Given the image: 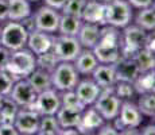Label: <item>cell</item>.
<instances>
[{
	"instance_id": "6",
	"label": "cell",
	"mask_w": 155,
	"mask_h": 135,
	"mask_svg": "<svg viewBox=\"0 0 155 135\" xmlns=\"http://www.w3.org/2000/svg\"><path fill=\"white\" fill-rule=\"evenodd\" d=\"M50 76H51V88L58 92L74 89L80 80V74L74 68L73 62L68 61H59Z\"/></svg>"
},
{
	"instance_id": "42",
	"label": "cell",
	"mask_w": 155,
	"mask_h": 135,
	"mask_svg": "<svg viewBox=\"0 0 155 135\" xmlns=\"http://www.w3.org/2000/svg\"><path fill=\"white\" fill-rule=\"evenodd\" d=\"M20 23L25 26V29L27 30L28 32H31V31H34L35 30V22H34V18H32V14L30 15V16L25 18L23 20H20Z\"/></svg>"
},
{
	"instance_id": "19",
	"label": "cell",
	"mask_w": 155,
	"mask_h": 135,
	"mask_svg": "<svg viewBox=\"0 0 155 135\" xmlns=\"http://www.w3.org/2000/svg\"><path fill=\"white\" fill-rule=\"evenodd\" d=\"M100 32L101 26L94 25V23L82 22L76 37L82 49H93V46L97 43L100 38Z\"/></svg>"
},
{
	"instance_id": "15",
	"label": "cell",
	"mask_w": 155,
	"mask_h": 135,
	"mask_svg": "<svg viewBox=\"0 0 155 135\" xmlns=\"http://www.w3.org/2000/svg\"><path fill=\"white\" fill-rule=\"evenodd\" d=\"M74 92H76L78 100L81 101L85 107H88V106H93L96 99L99 97L101 88L92 80V77L88 79V76H85V79L78 80L76 88H74Z\"/></svg>"
},
{
	"instance_id": "1",
	"label": "cell",
	"mask_w": 155,
	"mask_h": 135,
	"mask_svg": "<svg viewBox=\"0 0 155 135\" xmlns=\"http://www.w3.org/2000/svg\"><path fill=\"white\" fill-rule=\"evenodd\" d=\"M120 29L108 25L101 26L100 38L92 49L100 64H115L120 58Z\"/></svg>"
},
{
	"instance_id": "2",
	"label": "cell",
	"mask_w": 155,
	"mask_h": 135,
	"mask_svg": "<svg viewBox=\"0 0 155 135\" xmlns=\"http://www.w3.org/2000/svg\"><path fill=\"white\" fill-rule=\"evenodd\" d=\"M3 69L12 77L14 81L27 79L37 69V56L27 47L11 52L10 58Z\"/></svg>"
},
{
	"instance_id": "14",
	"label": "cell",
	"mask_w": 155,
	"mask_h": 135,
	"mask_svg": "<svg viewBox=\"0 0 155 135\" xmlns=\"http://www.w3.org/2000/svg\"><path fill=\"white\" fill-rule=\"evenodd\" d=\"M104 122L105 120L97 112L96 108L93 106H88L82 110L81 118H80V122L76 128L78 131V134H92L96 133Z\"/></svg>"
},
{
	"instance_id": "29",
	"label": "cell",
	"mask_w": 155,
	"mask_h": 135,
	"mask_svg": "<svg viewBox=\"0 0 155 135\" xmlns=\"http://www.w3.org/2000/svg\"><path fill=\"white\" fill-rule=\"evenodd\" d=\"M135 104L143 116L154 119V116H155V95H154V92L138 95V100H136Z\"/></svg>"
},
{
	"instance_id": "34",
	"label": "cell",
	"mask_w": 155,
	"mask_h": 135,
	"mask_svg": "<svg viewBox=\"0 0 155 135\" xmlns=\"http://www.w3.org/2000/svg\"><path fill=\"white\" fill-rule=\"evenodd\" d=\"M86 0H68L65 3V5L61 8L59 12L65 14V15H71V16H77L81 18L82 10L85 7Z\"/></svg>"
},
{
	"instance_id": "30",
	"label": "cell",
	"mask_w": 155,
	"mask_h": 135,
	"mask_svg": "<svg viewBox=\"0 0 155 135\" xmlns=\"http://www.w3.org/2000/svg\"><path fill=\"white\" fill-rule=\"evenodd\" d=\"M132 58H134V61L136 62V65H138L140 72L151 70V69H154V66H155L154 52L146 49V47H142L139 52H136Z\"/></svg>"
},
{
	"instance_id": "45",
	"label": "cell",
	"mask_w": 155,
	"mask_h": 135,
	"mask_svg": "<svg viewBox=\"0 0 155 135\" xmlns=\"http://www.w3.org/2000/svg\"><path fill=\"white\" fill-rule=\"evenodd\" d=\"M97 2L103 3V4H107V3H109V2H111V0H97Z\"/></svg>"
},
{
	"instance_id": "5",
	"label": "cell",
	"mask_w": 155,
	"mask_h": 135,
	"mask_svg": "<svg viewBox=\"0 0 155 135\" xmlns=\"http://www.w3.org/2000/svg\"><path fill=\"white\" fill-rule=\"evenodd\" d=\"M28 38V31L20 22L8 20L0 29V45L8 49L10 52H15L26 47Z\"/></svg>"
},
{
	"instance_id": "36",
	"label": "cell",
	"mask_w": 155,
	"mask_h": 135,
	"mask_svg": "<svg viewBox=\"0 0 155 135\" xmlns=\"http://www.w3.org/2000/svg\"><path fill=\"white\" fill-rule=\"evenodd\" d=\"M14 79L4 70V69H0V95L2 96H8L12 89L14 85Z\"/></svg>"
},
{
	"instance_id": "10",
	"label": "cell",
	"mask_w": 155,
	"mask_h": 135,
	"mask_svg": "<svg viewBox=\"0 0 155 135\" xmlns=\"http://www.w3.org/2000/svg\"><path fill=\"white\" fill-rule=\"evenodd\" d=\"M59 107H61L59 92L55 91L54 88H50L37 93L34 103L27 108L37 111L42 116V115H55V112L59 110Z\"/></svg>"
},
{
	"instance_id": "22",
	"label": "cell",
	"mask_w": 155,
	"mask_h": 135,
	"mask_svg": "<svg viewBox=\"0 0 155 135\" xmlns=\"http://www.w3.org/2000/svg\"><path fill=\"white\" fill-rule=\"evenodd\" d=\"M84 108H73V107H65L61 106L59 110L55 112V118L59 123L61 128L66 127H77L81 118V112Z\"/></svg>"
},
{
	"instance_id": "27",
	"label": "cell",
	"mask_w": 155,
	"mask_h": 135,
	"mask_svg": "<svg viewBox=\"0 0 155 135\" xmlns=\"http://www.w3.org/2000/svg\"><path fill=\"white\" fill-rule=\"evenodd\" d=\"M81 18L77 16H71V15H65L61 14L59 16V23H58V29L57 32L62 35H70V37H76L80 27H81Z\"/></svg>"
},
{
	"instance_id": "26",
	"label": "cell",
	"mask_w": 155,
	"mask_h": 135,
	"mask_svg": "<svg viewBox=\"0 0 155 135\" xmlns=\"http://www.w3.org/2000/svg\"><path fill=\"white\" fill-rule=\"evenodd\" d=\"M134 88L136 91V95L140 93H148L154 92L155 89V72L154 69L147 72H140L135 80L132 81Z\"/></svg>"
},
{
	"instance_id": "39",
	"label": "cell",
	"mask_w": 155,
	"mask_h": 135,
	"mask_svg": "<svg viewBox=\"0 0 155 135\" xmlns=\"http://www.w3.org/2000/svg\"><path fill=\"white\" fill-rule=\"evenodd\" d=\"M0 135H19L12 123H0Z\"/></svg>"
},
{
	"instance_id": "7",
	"label": "cell",
	"mask_w": 155,
	"mask_h": 135,
	"mask_svg": "<svg viewBox=\"0 0 155 135\" xmlns=\"http://www.w3.org/2000/svg\"><path fill=\"white\" fill-rule=\"evenodd\" d=\"M144 116L138 110L134 100H126L121 101L119 115L112 120L115 128L121 134L126 128H139L142 126Z\"/></svg>"
},
{
	"instance_id": "46",
	"label": "cell",
	"mask_w": 155,
	"mask_h": 135,
	"mask_svg": "<svg viewBox=\"0 0 155 135\" xmlns=\"http://www.w3.org/2000/svg\"><path fill=\"white\" fill-rule=\"evenodd\" d=\"M3 97H4V96H2V95H0V104H2V100H3Z\"/></svg>"
},
{
	"instance_id": "18",
	"label": "cell",
	"mask_w": 155,
	"mask_h": 135,
	"mask_svg": "<svg viewBox=\"0 0 155 135\" xmlns=\"http://www.w3.org/2000/svg\"><path fill=\"white\" fill-rule=\"evenodd\" d=\"M113 66H115L116 72V80L132 83L138 77V74L140 73L136 62L134 61V58H130V57H120L113 64Z\"/></svg>"
},
{
	"instance_id": "47",
	"label": "cell",
	"mask_w": 155,
	"mask_h": 135,
	"mask_svg": "<svg viewBox=\"0 0 155 135\" xmlns=\"http://www.w3.org/2000/svg\"><path fill=\"white\" fill-rule=\"evenodd\" d=\"M30 2H31V3H32V2H34V3H35V2H39V0H30Z\"/></svg>"
},
{
	"instance_id": "41",
	"label": "cell",
	"mask_w": 155,
	"mask_h": 135,
	"mask_svg": "<svg viewBox=\"0 0 155 135\" xmlns=\"http://www.w3.org/2000/svg\"><path fill=\"white\" fill-rule=\"evenodd\" d=\"M11 52L8 49H5L3 45H0V69L4 68V65L7 64L8 58H10Z\"/></svg>"
},
{
	"instance_id": "44",
	"label": "cell",
	"mask_w": 155,
	"mask_h": 135,
	"mask_svg": "<svg viewBox=\"0 0 155 135\" xmlns=\"http://www.w3.org/2000/svg\"><path fill=\"white\" fill-rule=\"evenodd\" d=\"M155 133V126L154 124H148V126H144V127L140 128L139 134H143V135H154Z\"/></svg>"
},
{
	"instance_id": "20",
	"label": "cell",
	"mask_w": 155,
	"mask_h": 135,
	"mask_svg": "<svg viewBox=\"0 0 155 135\" xmlns=\"http://www.w3.org/2000/svg\"><path fill=\"white\" fill-rule=\"evenodd\" d=\"M104 14H105V4L97 2V0H86L85 7L81 14V20L88 23H94V25L99 26H104L105 25Z\"/></svg>"
},
{
	"instance_id": "24",
	"label": "cell",
	"mask_w": 155,
	"mask_h": 135,
	"mask_svg": "<svg viewBox=\"0 0 155 135\" xmlns=\"http://www.w3.org/2000/svg\"><path fill=\"white\" fill-rule=\"evenodd\" d=\"M138 12L134 14L132 23L136 26H139L147 32H153L155 30V10L154 5L151 7H146L136 10Z\"/></svg>"
},
{
	"instance_id": "9",
	"label": "cell",
	"mask_w": 155,
	"mask_h": 135,
	"mask_svg": "<svg viewBox=\"0 0 155 135\" xmlns=\"http://www.w3.org/2000/svg\"><path fill=\"white\" fill-rule=\"evenodd\" d=\"M121 100L115 95L112 88L101 89L99 97L93 103V107L97 110V112L103 116L105 122H112L119 115Z\"/></svg>"
},
{
	"instance_id": "40",
	"label": "cell",
	"mask_w": 155,
	"mask_h": 135,
	"mask_svg": "<svg viewBox=\"0 0 155 135\" xmlns=\"http://www.w3.org/2000/svg\"><path fill=\"white\" fill-rule=\"evenodd\" d=\"M8 19V0H0V22Z\"/></svg>"
},
{
	"instance_id": "11",
	"label": "cell",
	"mask_w": 155,
	"mask_h": 135,
	"mask_svg": "<svg viewBox=\"0 0 155 135\" xmlns=\"http://www.w3.org/2000/svg\"><path fill=\"white\" fill-rule=\"evenodd\" d=\"M59 16H61V12L58 10H54V8L43 4L32 14L35 30H41V31L49 32V34H55L57 29H58Z\"/></svg>"
},
{
	"instance_id": "21",
	"label": "cell",
	"mask_w": 155,
	"mask_h": 135,
	"mask_svg": "<svg viewBox=\"0 0 155 135\" xmlns=\"http://www.w3.org/2000/svg\"><path fill=\"white\" fill-rule=\"evenodd\" d=\"M73 65L80 76H91L94 68L99 65V61L92 49H81V52L73 61Z\"/></svg>"
},
{
	"instance_id": "17",
	"label": "cell",
	"mask_w": 155,
	"mask_h": 135,
	"mask_svg": "<svg viewBox=\"0 0 155 135\" xmlns=\"http://www.w3.org/2000/svg\"><path fill=\"white\" fill-rule=\"evenodd\" d=\"M92 80L100 86L101 89H109L115 85L116 72L113 64H100L94 68V70L91 74Z\"/></svg>"
},
{
	"instance_id": "37",
	"label": "cell",
	"mask_w": 155,
	"mask_h": 135,
	"mask_svg": "<svg viewBox=\"0 0 155 135\" xmlns=\"http://www.w3.org/2000/svg\"><path fill=\"white\" fill-rule=\"evenodd\" d=\"M96 133L100 134V135H108V134L116 135V134H119V131L115 128V126H113L112 122H104L103 124L100 126V128L96 131Z\"/></svg>"
},
{
	"instance_id": "31",
	"label": "cell",
	"mask_w": 155,
	"mask_h": 135,
	"mask_svg": "<svg viewBox=\"0 0 155 135\" xmlns=\"http://www.w3.org/2000/svg\"><path fill=\"white\" fill-rule=\"evenodd\" d=\"M59 123L57 120L55 115H42L39 119L38 126V135H58Z\"/></svg>"
},
{
	"instance_id": "28",
	"label": "cell",
	"mask_w": 155,
	"mask_h": 135,
	"mask_svg": "<svg viewBox=\"0 0 155 135\" xmlns=\"http://www.w3.org/2000/svg\"><path fill=\"white\" fill-rule=\"evenodd\" d=\"M19 106L10 97V96H4L0 104V123H12L15 120Z\"/></svg>"
},
{
	"instance_id": "4",
	"label": "cell",
	"mask_w": 155,
	"mask_h": 135,
	"mask_svg": "<svg viewBox=\"0 0 155 135\" xmlns=\"http://www.w3.org/2000/svg\"><path fill=\"white\" fill-rule=\"evenodd\" d=\"M104 19H105V25L121 30L132 23L134 8L127 0H111L105 4Z\"/></svg>"
},
{
	"instance_id": "13",
	"label": "cell",
	"mask_w": 155,
	"mask_h": 135,
	"mask_svg": "<svg viewBox=\"0 0 155 135\" xmlns=\"http://www.w3.org/2000/svg\"><path fill=\"white\" fill-rule=\"evenodd\" d=\"M8 96H10L20 108H27L34 103L35 97H37V92L30 85V83L27 80L23 79V80L15 81L12 85V89H11Z\"/></svg>"
},
{
	"instance_id": "16",
	"label": "cell",
	"mask_w": 155,
	"mask_h": 135,
	"mask_svg": "<svg viewBox=\"0 0 155 135\" xmlns=\"http://www.w3.org/2000/svg\"><path fill=\"white\" fill-rule=\"evenodd\" d=\"M51 43H53V34L41 31V30H34V31L28 32L26 47L31 53H34L35 56H39V54L51 49Z\"/></svg>"
},
{
	"instance_id": "38",
	"label": "cell",
	"mask_w": 155,
	"mask_h": 135,
	"mask_svg": "<svg viewBox=\"0 0 155 135\" xmlns=\"http://www.w3.org/2000/svg\"><path fill=\"white\" fill-rule=\"evenodd\" d=\"M127 2L130 3V5L134 10H140V8L154 5V0H127Z\"/></svg>"
},
{
	"instance_id": "8",
	"label": "cell",
	"mask_w": 155,
	"mask_h": 135,
	"mask_svg": "<svg viewBox=\"0 0 155 135\" xmlns=\"http://www.w3.org/2000/svg\"><path fill=\"white\" fill-rule=\"evenodd\" d=\"M81 45H80L77 37H70V35H62V34H53V43L51 50L57 56L58 61H68L73 62L78 53L81 52Z\"/></svg>"
},
{
	"instance_id": "3",
	"label": "cell",
	"mask_w": 155,
	"mask_h": 135,
	"mask_svg": "<svg viewBox=\"0 0 155 135\" xmlns=\"http://www.w3.org/2000/svg\"><path fill=\"white\" fill-rule=\"evenodd\" d=\"M148 32L140 29L139 26L131 25L121 29L120 35V57H130L132 58L136 52L144 47Z\"/></svg>"
},
{
	"instance_id": "25",
	"label": "cell",
	"mask_w": 155,
	"mask_h": 135,
	"mask_svg": "<svg viewBox=\"0 0 155 135\" xmlns=\"http://www.w3.org/2000/svg\"><path fill=\"white\" fill-rule=\"evenodd\" d=\"M26 80L28 81L30 85L34 88L37 93L51 88V76H50L49 72L43 70V69L37 68Z\"/></svg>"
},
{
	"instance_id": "43",
	"label": "cell",
	"mask_w": 155,
	"mask_h": 135,
	"mask_svg": "<svg viewBox=\"0 0 155 135\" xmlns=\"http://www.w3.org/2000/svg\"><path fill=\"white\" fill-rule=\"evenodd\" d=\"M45 4L49 5V7L54 8V10H58L61 11V8L65 5V3L68 2V0H43Z\"/></svg>"
},
{
	"instance_id": "35",
	"label": "cell",
	"mask_w": 155,
	"mask_h": 135,
	"mask_svg": "<svg viewBox=\"0 0 155 135\" xmlns=\"http://www.w3.org/2000/svg\"><path fill=\"white\" fill-rule=\"evenodd\" d=\"M59 99H61V106L65 107H73V108H85V106L78 100L74 89L59 92Z\"/></svg>"
},
{
	"instance_id": "32",
	"label": "cell",
	"mask_w": 155,
	"mask_h": 135,
	"mask_svg": "<svg viewBox=\"0 0 155 135\" xmlns=\"http://www.w3.org/2000/svg\"><path fill=\"white\" fill-rule=\"evenodd\" d=\"M112 91L115 92V95L120 99L121 101L126 100H134L136 97V91L134 88V84L130 81H121L117 80L115 83V85L112 86Z\"/></svg>"
},
{
	"instance_id": "33",
	"label": "cell",
	"mask_w": 155,
	"mask_h": 135,
	"mask_svg": "<svg viewBox=\"0 0 155 135\" xmlns=\"http://www.w3.org/2000/svg\"><path fill=\"white\" fill-rule=\"evenodd\" d=\"M58 62H59L58 58H57V56L53 53L51 49L42 53V54H39V56H37V68L43 69V70L49 72V73H51V72L54 70V68L57 66Z\"/></svg>"
},
{
	"instance_id": "23",
	"label": "cell",
	"mask_w": 155,
	"mask_h": 135,
	"mask_svg": "<svg viewBox=\"0 0 155 135\" xmlns=\"http://www.w3.org/2000/svg\"><path fill=\"white\" fill-rule=\"evenodd\" d=\"M32 14V7L30 0H8V19L14 22H20Z\"/></svg>"
},
{
	"instance_id": "12",
	"label": "cell",
	"mask_w": 155,
	"mask_h": 135,
	"mask_svg": "<svg viewBox=\"0 0 155 135\" xmlns=\"http://www.w3.org/2000/svg\"><path fill=\"white\" fill-rule=\"evenodd\" d=\"M41 115L31 108H19L14 126L19 135H34L38 131Z\"/></svg>"
}]
</instances>
